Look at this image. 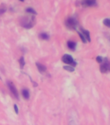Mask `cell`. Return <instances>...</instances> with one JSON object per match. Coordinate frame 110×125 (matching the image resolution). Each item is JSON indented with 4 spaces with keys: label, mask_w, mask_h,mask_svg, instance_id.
<instances>
[{
    "label": "cell",
    "mask_w": 110,
    "mask_h": 125,
    "mask_svg": "<svg viewBox=\"0 0 110 125\" xmlns=\"http://www.w3.org/2000/svg\"><path fill=\"white\" fill-rule=\"evenodd\" d=\"M21 25L26 29H31L36 24V18L33 14L25 16L20 20Z\"/></svg>",
    "instance_id": "6da1fadb"
},
{
    "label": "cell",
    "mask_w": 110,
    "mask_h": 125,
    "mask_svg": "<svg viewBox=\"0 0 110 125\" xmlns=\"http://www.w3.org/2000/svg\"><path fill=\"white\" fill-rule=\"evenodd\" d=\"M66 27L69 29H75L78 25V21L75 18L69 17L65 22Z\"/></svg>",
    "instance_id": "7a4b0ae2"
},
{
    "label": "cell",
    "mask_w": 110,
    "mask_h": 125,
    "mask_svg": "<svg viewBox=\"0 0 110 125\" xmlns=\"http://www.w3.org/2000/svg\"><path fill=\"white\" fill-rule=\"evenodd\" d=\"M62 61L66 63V64H68L69 65H71V66H75L76 65V62L75 61V60L73 58V57L71 55L69 54H65L63 55L62 57Z\"/></svg>",
    "instance_id": "3957f363"
},
{
    "label": "cell",
    "mask_w": 110,
    "mask_h": 125,
    "mask_svg": "<svg viewBox=\"0 0 110 125\" xmlns=\"http://www.w3.org/2000/svg\"><path fill=\"white\" fill-rule=\"evenodd\" d=\"M100 70L102 73H108L110 72V63L108 61L106 58L103 60L102 64L100 67Z\"/></svg>",
    "instance_id": "277c9868"
},
{
    "label": "cell",
    "mask_w": 110,
    "mask_h": 125,
    "mask_svg": "<svg viewBox=\"0 0 110 125\" xmlns=\"http://www.w3.org/2000/svg\"><path fill=\"white\" fill-rule=\"evenodd\" d=\"M7 85L10 91L11 92L12 94L14 95V96L17 99H18L19 98V94H18V93H17V91L16 89V87L14 85V84L12 82H8Z\"/></svg>",
    "instance_id": "5b68a950"
},
{
    "label": "cell",
    "mask_w": 110,
    "mask_h": 125,
    "mask_svg": "<svg viewBox=\"0 0 110 125\" xmlns=\"http://www.w3.org/2000/svg\"><path fill=\"white\" fill-rule=\"evenodd\" d=\"M81 5L84 7H89L97 5V0H82Z\"/></svg>",
    "instance_id": "8992f818"
},
{
    "label": "cell",
    "mask_w": 110,
    "mask_h": 125,
    "mask_svg": "<svg viewBox=\"0 0 110 125\" xmlns=\"http://www.w3.org/2000/svg\"><path fill=\"white\" fill-rule=\"evenodd\" d=\"M36 65L37 68H38V70H39V72H41V73H43V72H46L47 68L45 65L41 64L40 62H36Z\"/></svg>",
    "instance_id": "52a82bcc"
},
{
    "label": "cell",
    "mask_w": 110,
    "mask_h": 125,
    "mask_svg": "<svg viewBox=\"0 0 110 125\" xmlns=\"http://www.w3.org/2000/svg\"><path fill=\"white\" fill-rule=\"evenodd\" d=\"M82 33L83 34V35L85 37V39L87 40L88 42H91V37H90V33H89V31L85 30V29L81 28Z\"/></svg>",
    "instance_id": "ba28073f"
},
{
    "label": "cell",
    "mask_w": 110,
    "mask_h": 125,
    "mask_svg": "<svg viewBox=\"0 0 110 125\" xmlns=\"http://www.w3.org/2000/svg\"><path fill=\"white\" fill-rule=\"evenodd\" d=\"M68 47L71 50H75L76 47V43L73 41H69L68 42Z\"/></svg>",
    "instance_id": "9c48e42d"
},
{
    "label": "cell",
    "mask_w": 110,
    "mask_h": 125,
    "mask_svg": "<svg viewBox=\"0 0 110 125\" xmlns=\"http://www.w3.org/2000/svg\"><path fill=\"white\" fill-rule=\"evenodd\" d=\"M22 96L26 100H28L30 98V93H29V91L26 89H23L22 90Z\"/></svg>",
    "instance_id": "30bf717a"
},
{
    "label": "cell",
    "mask_w": 110,
    "mask_h": 125,
    "mask_svg": "<svg viewBox=\"0 0 110 125\" xmlns=\"http://www.w3.org/2000/svg\"><path fill=\"white\" fill-rule=\"evenodd\" d=\"M26 12H28L29 14H33V15H36V14H37L36 11L34 9L31 7L27 8V9H26Z\"/></svg>",
    "instance_id": "8fae6325"
},
{
    "label": "cell",
    "mask_w": 110,
    "mask_h": 125,
    "mask_svg": "<svg viewBox=\"0 0 110 125\" xmlns=\"http://www.w3.org/2000/svg\"><path fill=\"white\" fill-rule=\"evenodd\" d=\"M64 68L66 70H67V71H69V72H71L75 71V68H74V66H71V65H70V66H69V65H68V66H64Z\"/></svg>",
    "instance_id": "7c38bea8"
},
{
    "label": "cell",
    "mask_w": 110,
    "mask_h": 125,
    "mask_svg": "<svg viewBox=\"0 0 110 125\" xmlns=\"http://www.w3.org/2000/svg\"><path fill=\"white\" fill-rule=\"evenodd\" d=\"M40 39H42V40H48L49 39V35H47L46 33H40Z\"/></svg>",
    "instance_id": "4fadbf2b"
},
{
    "label": "cell",
    "mask_w": 110,
    "mask_h": 125,
    "mask_svg": "<svg viewBox=\"0 0 110 125\" xmlns=\"http://www.w3.org/2000/svg\"><path fill=\"white\" fill-rule=\"evenodd\" d=\"M19 62V64H20V67H21V68H23V66H25V61L23 57H21V58H20Z\"/></svg>",
    "instance_id": "5bb4252c"
},
{
    "label": "cell",
    "mask_w": 110,
    "mask_h": 125,
    "mask_svg": "<svg viewBox=\"0 0 110 125\" xmlns=\"http://www.w3.org/2000/svg\"><path fill=\"white\" fill-rule=\"evenodd\" d=\"M103 23L107 27H110V18H106L103 20Z\"/></svg>",
    "instance_id": "9a60e30c"
},
{
    "label": "cell",
    "mask_w": 110,
    "mask_h": 125,
    "mask_svg": "<svg viewBox=\"0 0 110 125\" xmlns=\"http://www.w3.org/2000/svg\"><path fill=\"white\" fill-rule=\"evenodd\" d=\"M78 35H79V36H80V39L82 40V41L84 43H86V42H87V40L85 39V37L84 36L83 34L80 33V32H78Z\"/></svg>",
    "instance_id": "2e32d148"
},
{
    "label": "cell",
    "mask_w": 110,
    "mask_h": 125,
    "mask_svg": "<svg viewBox=\"0 0 110 125\" xmlns=\"http://www.w3.org/2000/svg\"><path fill=\"white\" fill-rule=\"evenodd\" d=\"M6 7L5 6L2 5L1 7H0V15H1L3 14H4L6 12Z\"/></svg>",
    "instance_id": "e0dca14e"
},
{
    "label": "cell",
    "mask_w": 110,
    "mask_h": 125,
    "mask_svg": "<svg viewBox=\"0 0 110 125\" xmlns=\"http://www.w3.org/2000/svg\"><path fill=\"white\" fill-rule=\"evenodd\" d=\"M96 60H97V62H99V63H102V62H103V58L101 56H97V57H96Z\"/></svg>",
    "instance_id": "ac0fdd59"
},
{
    "label": "cell",
    "mask_w": 110,
    "mask_h": 125,
    "mask_svg": "<svg viewBox=\"0 0 110 125\" xmlns=\"http://www.w3.org/2000/svg\"><path fill=\"white\" fill-rule=\"evenodd\" d=\"M14 111H15L16 113L18 114L19 113V109H18V107H17V105L16 104L14 105Z\"/></svg>",
    "instance_id": "d6986e66"
},
{
    "label": "cell",
    "mask_w": 110,
    "mask_h": 125,
    "mask_svg": "<svg viewBox=\"0 0 110 125\" xmlns=\"http://www.w3.org/2000/svg\"><path fill=\"white\" fill-rule=\"evenodd\" d=\"M19 1H22V2H23V1H25V0H19Z\"/></svg>",
    "instance_id": "ffe728a7"
}]
</instances>
